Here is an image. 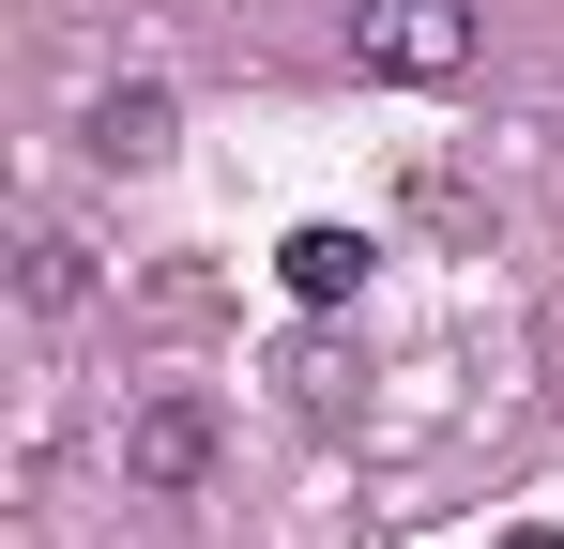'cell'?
<instances>
[{"label": "cell", "instance_id": "1", "mask_svg": "<svg viewBox=\"0 0 564 549\" xmlns=\"http://www.w3.org/2000/svg\"><path fill=\"white\" fill-rule=\"evenodd\" d=\"M351 62H367V77L443 92V77L473 62V0H367V15H351Z\"/></svg>", "mask_w": 564, "mask_h": 549}, {"label": "cell", "instance_id": "2", "mask_svg": "<svg viewBox=\"0 0 564 549\" xmlns=\"http://www.w3.org/2000/svg\"><path fill=\"white\" fill-rule=\"evenodd\" d=\"M122 473L138 488H198L214 473V397H138L122 412Z\"/></svg>", "mask_w": 564, "mask_h": 549}, {"label": "cell", "instance_id": "3", "mask_svg": "<svg viewBox=\"0 0 564 549\" xmlns=\"http://www.w3.org/2000/svg\"><path fill=\"white\" fill-rule=\"evenodd\" d=\"M367 260H381L367 229H290V245H275V274H290V305H351V290H367Z\"/></svg>", "mask_w": 564, "mask_h": 549}, {"label": "cell", "instance_id": "4", "mask_svg": "<svg viewBox=\"0 0 564 549\" xmlns=\"http://www.w3.org/2000/svg\"><path fill=\"white\" fill-rule=\"evenodd\" d=\"M93 153H107V169H169V92H107V107H93Z\"/></svg>", "mask_w": 564, "mask_h": 549}, {"label": "cell", "instance_id": "5", "mask_svg": "<svg viewBox=\"0 0 564 549\" xmlns=\"http://www.w3.org/2000/svg\"><path fill=\"white\" fill-rule=\"evenodd\" d=\"M15 290H31V321L93 305V245H77V229H31V260H15Z\"/></svg>", "mask_w": 564, "mask_h": 549}, {"label": "cell", "instance_id": "6", "mask_svg": "<svg viewBox=\"0 0 564 549\" xmlns=\"http://www.w3.org/2000/svg\"><path fill=\"white\" fill-rule=\"evenodd\" d=\"M519 549H564V535H519Z\"/></svg>", "mask_w": 564, "mask_h": 549}]
</instances>
